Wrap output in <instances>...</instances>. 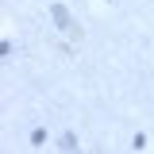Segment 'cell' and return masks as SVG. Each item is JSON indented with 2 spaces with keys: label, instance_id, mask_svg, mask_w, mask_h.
<instances>
[{
  "label": "cell",
  "instance_id": "cell-1",
  "mask_svg": "<svg viewBox=\"0 0 154 154\" xmlns=\"http://www.w3.org/2000/svg\"><path fill=\"white\" fill-rule=\"evenodd\" d=\"M54 19H58V27H69L73 35H81V31H77V27H73V19H69V12H66L62 4H54Z\"/></svg>",
  "mask_w": 154,
  "mask_h": 154
}]
</instances>
